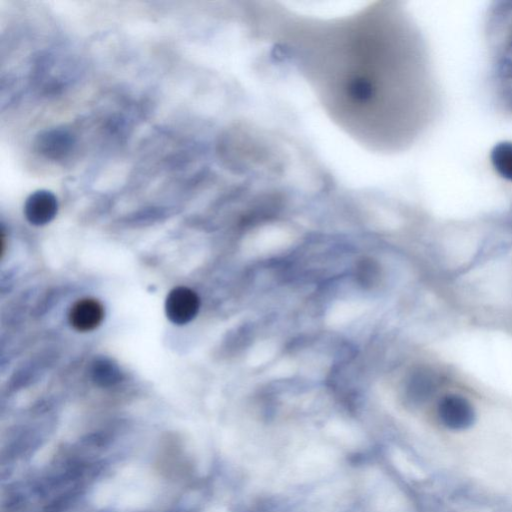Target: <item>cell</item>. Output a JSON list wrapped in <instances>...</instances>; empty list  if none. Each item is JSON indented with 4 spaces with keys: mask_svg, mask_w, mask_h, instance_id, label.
<instances>
[{
    "mask_svg": "<svg viewBox=\"0 0 512 512\" xmlns=\"http://www.w3.org/2000/svg\"><path fill=\"white\" fill-rule=\"evenodd\" d=\"M200 309V297L189 287H175L166 297L167 318L176 325L190 323L198 315Z\"/></svg>",
    "mask_w": 512,
    "mask_h": 512,
    "instance_id": "6da1fadb",
    "label": "cell"
},
{
    "mask_svg": "<svg viewBox=\"0 0 512 512\" xmlns=\"http://www.w3.org/2000/svg\"><path fill=\"white\" fill-rule=\"evenodd\" d=\"M105 316L104 304L92 297H85L71 305L69 321L73 330L79 332H90L99 327Z\"/></svg>",
    "mask_w": 512,
    "mask_h": 512,
    "instance_id": "7a4b0ae2",
    "label": "cell"
},
{
    "mask_svg": "<svg viewBox=\"0 0 512 512\" xmlns=\"http://www.w3.org/2000/svg\"><path fill=\"white\" fill-rule=\"evenodd\" d=\"M439 414L442 424L454 431L465 430L474 421V409L469 400L461 396L450 395L442 398Z\"/></svg>",
    "mask_w": 512,
    "mask_h": 512,
    "instance_id": "3957f363",
    "label": "cell"
},
{
    "mask_svg": "<svg viewBox=\"0 0 512 512\" xmlns=\"http://www.w3.org/2000/svg\"><path fill=\"white\" fill-rule=\"evenodd\" d=\"M58 210V198L50 191H36L24 203L25 218L36 227L48 225L57 217Z\"/></svg>",
    "mask_w": 512,
    "mask_h": 512,
    "instance_id": "277c9868",
    "label": "cell"
},
{
    "mask_svg": "<svg viewBox=\"0 0 512 512\" xmlns=\"http://www.w3.org/2000/svg\"><path fill=\"white\" fill-rule=\"evenodd\" d=\"M40 152L51 160H61L70 153L73 145V138L62 130H51L42 135L37 144Z\"/></svg>",
    "mask_w": 512,
    "mask_h": 512,
    "instance_id": "5b68a950",
    "label": "cell"
},
{
    "mask_svg": "<svg viewBox=\"0 0 512 512\" xmlns=\"http://www.w3.org/2000/svg\"><path fill=\"white\" fill-rule=\"evenodd\" d=\"M491 162L497 172L512 182V144H500L491 154Z\"/></svg>",
    "mask_w": 512,
    "mask_h": 512,
    "instance_id": "8992f818",
    "label": "cell"
}]
</instances>
